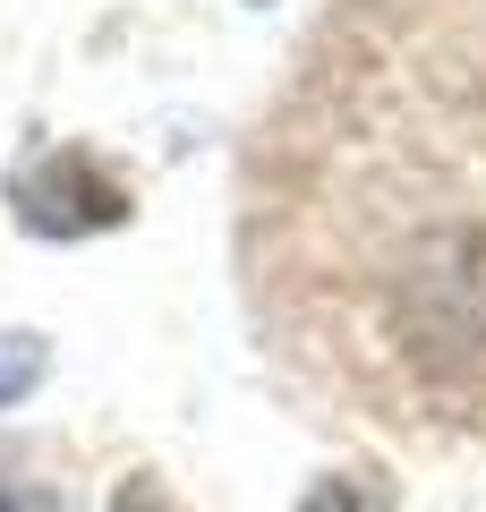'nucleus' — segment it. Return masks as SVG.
<instances>
[{
    "mask_svg": "<svg viewBox=\"0 0 486 512\" xmlns=\"http://www.w3.org/2000/svg\"><path fill=\"white\" fill-rule=\"evenodd\" d=\"M239 282L316 402L486 444V0H333L239 163Z\"/></svg>",
    "mask_w": 486,
    "mask_h": 512,
    "instance_id": "f257e3e1",
    "label": "nucleus"
},
{
    "mask_svg": "<svg viewBox=\"0 0 486 512\" xmlns=\"http://www.w3.org/2000/svg\"><path fill=\"white\" fill-rule=\"evenodd\" d=\"M9 214L26 239H94L128 222V180L86 146H43L9 163Z\"/></svg>",
    "mask_w": 486,
    "mask_h": 512,
    "instance_id": "f03ea898",
    "label": "nucleus"
},
{
    "mask_svg": "<svg viewBox=\"0 0 486 512\" xmlns=\"http://www.w3.org/2000/svg\"><path fill=\"white\" fill-rule=\"evenodd\" d=\"M43 367H52V350H43L35 333H0V410L18 402V393H35Z\"/></svg>",
    "mask_w": 486,
    "mask_h": 512,
    "instance_id": "7ed1b4c3",
    "label": "nucleus"
},
{
    "mask_svg": "<svg viewBox=\"0 0 486 512\" xmlns=\"http://www.w3.org/2000/svg\"><path fill=\"white\" fill-rule=\"evenodd\" d=\"M299 512H393V487L384 478H324V487H307Z\"/></svg>",
    "mask_w": 486,
    "mask_h": 512,
    "instance_id": "20e7f679",
    "label": "nucleus"
},
{
    "mask_svg": "<svg viewBox=\"0 0 486 512\" xmlns=\"http://www.w3.org/2000/svg\"><path fill=\"white\" fill-rule=\"evenodd\" d=\"M111 512H171V495H162L154 478H128V487H120V504H111Z\"/></svg>",
    "mask_w": 486,
    "mask_h": 512,
    "instance_id": "39448f33",
    "label": "nucleus"
},
{
    "mask_svg": "<svg viewBox=\"0 0 486 512\" xmlns=\"http://www.w3.org/2000/svg\"><path fill=\"white\" fill-rule=\"evenodd\" d=\"M0 512H18V495H9V487H0Z\"/></svg>",
    "mask_w": 486,
    "mask_h": 512,
    "instance_id": "423d86ee",
    "label": "nucleus"
}]
</instances>
